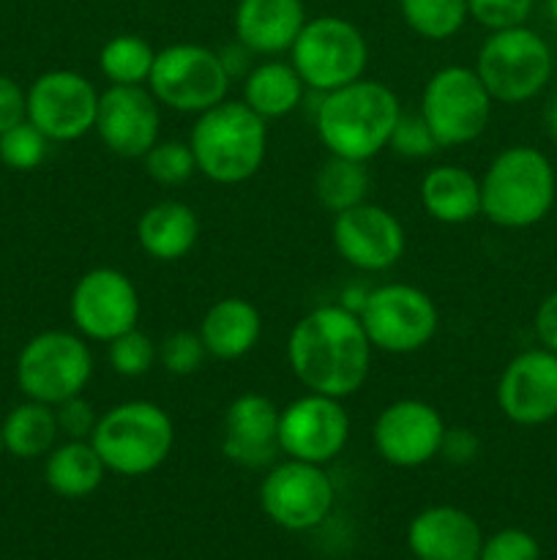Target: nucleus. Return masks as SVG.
Segmentation results:
<instances>
[{"instance_id":"1","label":"nucleus","mask_w":557,"mask_h":560,"mask_svg":"<svg viewBox=\"0 0 557 560\" xmlns=\"http://www.w3.org/2000/svg\"><path fill=\"white\" fill-rule=\"evenodd\" d=\"M371 348L358 312L320 304L306 312L287 337V364L306 392L347 399L366 386Z\"/></svg>"},{"instance_id":"2","label":"nucleus","mask_w":557,"mask_h":560,"mask_svg":"<svg viewBox=\"0 0 557 560\" xmlns=\"http://www.w3.org/2000/svg\"><path fill=\"white\" fill-rule=\"evenodd\" d=\"M402 102L380 80H360L322 93L315 109V129L328 156L369 164L388 148Z\"/></svg>"},{"instance_id":"3","label":"nucleus","mask_w":557,"mask_h":560,"mask_svg":"<svg viewBox=\"0 0 557 560\" xmlns=\"http://www.w3.org/2000/svg\"><path fill=\"white\" fill-rule=\"evenodd\" d=\"M197 173L222 186L244 184L260 173L268 153V120L240 98H224L194 115L189 135Z\"/></svg>"},{"instance_id":"4","label":"nucleus","mask_w":557,"mask_h":560,"mask_svg":"<svg viewBox=\"0 0 557 560\" xmlns=\"http://www.w3.org/2000/svg\"><path fill=\"white\" fill-rule=\"evenodd\" d=\"M557 178L552 162L530 145L497 153L481 175V217L506 230L538 224L555 206Z\"/></svg>"},{"instance_id":"5","label":"nucleus","mask_w":557,"mask_h":560,"mask_svg":"<svg viewBox=\"0 0 557 560\" xmlns=\"http://www.w3.org/2000/svg\"><path fill=\"white\" fill-rule=\"evenodd\" d=\"M91 443L107 474L140 479L167 463L175 446V424L162 405L126 399L98 416Z\"/></svg>"},{"instance_id":"6","label":"nucleus","mask_w":557,"mask_h":560,"mask_svg":"<svg viewBox=\"0 0 557 560\" xmlns=\"http://www.w3.org/2000/svg\"><path fill=\"white\" fill-rule=\"evenodd\" d=\"M289 63L295 66L304 85L322 96L366 77L369 44L355 22L336 14L315 16L306 20L289 47Z\"/></svg>"},{"instance_id":"7","label":"nucleus","mask_w":557,"mask_h":560,"mask_svg":"<svg viewBox=\"0 0 557 560\" xmlns=\"http://www.w3.org/2000/svg\"><path fill=\"white\" fill-rule=\"evenodd\" d=\"M93 366L96 361L85 337L76 331L49 328L22 345L14 375L25 399L55 408L63 399L85 392L93 377Z\"/></svg>"},{"instance_id":"8","label":"nucleus","mask_w":557,"mask_h":560,"mask_svg":"<svg viewBox=\"0 0 557 560\" xmlns=\"http://www.w3.org/2000/svg\"><path fill=\"white\" fill-rule=\"evenodd\" d=\"M229 74L216 49L205 44L178 42L156 49L147 91L162 107L180 115H200L229 98Z\"/></svg>"},{"instance_id":"9","label":"nucleus","mask_w":557,"mask_h":560,"mask_svg":"<svg viewBox=\"0 0 557 560\" xmlns=\"http://www.w3.org/2000/svg\"><path fill=\"white\" fill-rule=\"evenodd\" d=\"M475 74L500 104H522L538 96L552 77V49L530 27L491 31L475 58Z\"/></svg>"},{"instance_id":"10","label":"nucleus","mask_w":557,"mask_h":560,"mask_svg":"<svg viewBox=\"0 0 557 560\" xmlns=\"http://www.w3.org/2000/svg\"><path fill=\"white\" fill-rule=\"evenodd\" d=\"M371 348L391 355L418 353L440 328V312L426 290L407 282H388L369 290L358 310Z\"/></svg>"},{"instance_id":"11","label":"nucleus","mask_w":557,"mask_h":560,"mask_svg":"<svg viewBox=\"0 0 557 560\" xmlns=\"http://www.w3.org/2000/svg\"><path fill=\"white\" fill-rule=\"evenodd\" d=\"M491 107L495 98L475 69L457 63L442 66L426 80L418 113L424 115L440 148H459L484 135Z\"/></svg>"},{"instance_id":"12","label":"nucleus","mask_w":557,"mask_h":560,"mask_svg":"<svg viewBox=\"0 0 557 560\" xmlns=\"http://www.w3.org/2000/svg\"><path fill=\"white\" fill-rule=\"evenodd\" d=\"M71 326L87 342H112L140 326V290L120 268L98 266L76 279L69 299Z\"/></svg>"},{"instance_id":"13","label":"nucleus","mask_w":557,"mask_h":560,"mask_svg":"<svg viewBox=\"0 0 557 560\" xmlns=\"http://www.w3.org/2000/svg\"><path fill=\"white\" fill-rule=\"evenodd\" d=\"M336 490L325 465L284 457L265 470L260 506L273 525L284 530H311L331 514Z\"/></svg>"},{"instance_id":"14","label":"nucleus","mask_w":557,"mask_h":560,"mask_svg":"<svg viewBox=\"0 0 557 560\" xmlns=\"http://www.w3.org/2000/svg\"><path fill=\"white\" fill-rule=\"evenodd\" d=\"M98 96L102 91L80 71H47L27 88V120L49 142H74L96 126Z\"/></svg>"},{"instance_id":"15","label":"nucleus","mask_w":557,"mask_h":560,"mask_svg":"<svg viewBox=\"0 0 557 560\" xmlns=\"http://www.w3.org/2000/svg\"><path fill=\"white\" fill-rule=\"evenodd\" d=\"M349 441V413L342 399L306 392L287 402L278 416L282 457L311 465H328Z\"/></svg>"},{"instance_id":"16","label":"nucleus","mask_w":557,"mask_h":560,"mask_svg":"<svg viewBox=\"0 0 557 560\" xmlns=\"http://www.w3.org/2000/svg\"><path fill=\"white\" fill-rule=\"evenodd\" d=\"M446 419L424 399H396L377 413L371 443L382 463L393 468H420L440 457Z\"/></svg>"},{"instance_id":"17","label":"nucleus","mask_w":557,"mask_h":560,"mask_svg":"<svg viewBox=\"0 0 557 560\" xmlns=\"http://www.w3.org/2000/svg\"><path fill=\"white\" fill-rule=\"evenodd\" d=\"M331 241L347 266L366 273L388 271L407 249V235L396 213L369 200L333 217Z\"/></svg>"},{"instance_id":"18","label":"nucleus","mask_w":557,"mask_h":560,"mask_svg":"<svg viewBox=\"0 0 557 560\" xmlns=\"http://www.w3.org/2000/svg\"><path fill=\"white\" fill-rule=\"evenodd\" d=\"M93 131L120 159H142L162 140V104L147 85H107Z\"/></svg>"},{"instance_id":"19","label":"nucleus","mask_w":557,"mask_h":560,"mask_svg":"<svg viewBox=\"0 0 557 560\" xmlns=\"http://www.w3.org/2000/svg\"><path fill=\"white\" fill-rule=\"evenodd\" d=\"M502 416L519 427L546 424L557 416V353L524 350L508 361L497 383Z\"/></svg>"},{"instance_id":"20","label":"nucleus","mask_w":557,"mask_h":560,"mask_svg":"<svg viewBox=\"0 0 557 560\" xmlns=\"http://www.w3.org/2000/svg\"><path fill=\"white\" fill-rule=\"evenodd\" d=\"M282 408L257 392L238 394L224 410L222 454L246 470H268L278 459Z\"/></svg>"},{"instance_id":"21","label":"nucleus","mask_w":557,"mask_h":560,"mask_svg":"<svg viewBox=\"0 0 557 560\" xmlns=\"http://www.w3.org/2000/svg\"><path fill=\"white\" fill-rule=\"evenodd\" d=\"M407 547L418 560H478L484 534L473 514L442 503L415 514Z\"/></svg>"},{"instance_id":"22","label":"nucleus","mask_w":557,"mask_h":560,"mask_svg":"<svg viewBox=\"0 0 557 560\" xmlns=\"http://www.w3.org/2000/svg\"><path fill=\"white\" fill-rule=\"evenodd\" d=\"M306 20L304 0H238L233 27L235 38L251 52L276 58L289 52Z\"/></svg>"},{"instance_id":"23","label":"nucleus","mask_w":557,"mask_h":560,"mask_svg":"<svg viewBox=\"0 0 557 560\" xmlns=\"http://www.w3.org/2000/svg\"><path fill=\"white\" fill-rule=\"evenodd\" d=\"M200 337L211 359L238 361L260 345L262 315L251 301L227 295L208 306L200 320Z\"/></svg>"},{"instance_id":"24","label":"nucleus","mask_w":557,"mask_h":560,"mask_svg":"<svg viewBox=\"0 0 557 560\" xmlns=\"http://www.w3.org/2000/svg\"><path fill=\"white\" fill-rule=\"evenodd\" d=\"M200 241V219L180 200L153 202L137 219V244L158 262H178Z\"/></svg>"},{"instance_id":"25","label":"nucleus","mask_w":557,"mask_h":560,"mask_svg":"<svg viewBox=\"0 0 557 560\" xmlns=\"http://www.w3.org/2000/svg\"><path fill=\"white\" fill-rule=\"evenodd\" d=\"M418 200L435 222L467 224L481 217V178L462 164H437L420 178Z\"/></svg>"},{"instance_id":"26","label":"nucleus","mask_w":557,"mask_h":560,"mask_svg":"<svg viewBox=\"0 0 557 560\" xmlns=\"http://www.w3.org/2000/svg\"><path fill=\"white\" fill-rule=\"evenodd\" d=\"M306 91L300 74L289 60H262L244 77L240 102L254 109L260 118L278 120L300 107Z\"/></svg>"},{"instance_id":"27","label":"nucleus","mask_w":557,"mask_h":560,"mask_svg":"<svg viewBox=\"0 0 557 560\" xmlns=\"http://www.w3.org/2000/svg\"><path fill=\"white\" fill-rule=\"evenodd\" d=\"M107 468L91 441H63L47 454L44 481L49 490L69 501L93 495L102 487Z\"/></svg>"},{"instance_id":"28","label":"nucleus","mask_w":557,"mask_h":560,"mask_svg":"<svg viewBox=\"0 0 557 560\" xmlns=\"http://www.w3.org/2000/svg\"><path fill=\"white\" fill-rule=\"evenodd\" d=\"M0 432H3V448L16 459L47 457L60 438L55 408L36 399H25L11 408L9 416L0 421Z\"/></svg>"},{"instance_id":"29","label":"nucleus","mask_w":557,"mask_h":560,"mask_svg":"<svg viewBox=\"0 0 557 560\" xmlns=\"http://www.w3.org/2000/svg\"><path fill=\"white\" fill-rule=\"evenodd\" d=\"M369 186L371 178L366 162H353V159L328 156L315 175L317 202L333 217L366 202Z\"/></svg>"},{"instance_id":"30","label":"nucleus","mask_w":557,"mask_h":560,"mask_svg":"<svg viewBox=\"0 0 557 560\" xmlns=\"http://www.w3.org/2000/svg\"><path fill=\"white\" fill-rule=\"evenodd\" d=\"M156 49L137 33L112 36L98 52V69L109 85H147Z\"/></svg>"},{"instance_id":"31","label":"nucleus","mask_w":557,"mask_h":560,"mask_svg":"<svg viewBox=\"0 0 557 560\" xmlns=\"http://www.w3.org/2000/svg\"><path fill=\"white\" fill-rule=\"evenodd\" d=\"M404 25L420 38L446 42L464 27L467 0H399Z\"/></svg>"},{"instance_id":"32","label":"nucleus","mask_w":557,"mask_h":560,"mask_svg":"<svg viewBox=\"0 0 557 560\" xmlns=\"http://www.w3.org/2000/svg\"><path fill=\"white\" fill-rule=\"evenodd\" d=\"M147 178L156 180L164 189L183 186L197 173L194 153H191L189 140H158L151 151L142 156Z\"/></svg>"},{"instance_id":"33","label":"nucleus","mask_w":557,"mask_h":560,"mask_svg":"<svg viewBox=\"0 0 557 560\" xmlns=\"http://www.w3.org/2000/svg\"><path fill=\"white\" fill-rule=\"evenodd\" d=\"M107 361L115 375L142 377L158 364V345L137 326L107 342Z\"/></svg>"},{"instance_id":"34","label":"nucleus","mask_w":557,"mask_h":560,"mask_svg":"<svg viewBox=\"0 0 557 560\" xmlns=\"http://www.w3.org/2000/svg\"><path fill=\"white\" fill-rule=\"evenodd\" d=\"M47 153L49 140L31 120H22V124L11 126L9 131L0 135V162L9 170H16V173L36 170L47 159Z\"/></svg>"},{"instance_id":"35","label":"nucleus","mask_w":557,"mask_h":560,"mask_svg":"<svg viewBox=\"0 0 557 560\" xmlns=\"http://www.w3.org/2000/svg\"><path fill=\"white\" fill-rule=\"evenodd\" d=\"M205 359H211V355H208L200 331H173L158 342V364L169 375H194L202 370Z\"/></svg>"},{"instance_id":"36","label":"nucleus","mask_w":557,"mask_h":560,"mask_svg":"<svg viewBox=\"0 0 557 560\" xmlns=\"http://www.w3.org/2000/svg\"><path fill=\"white\" fill-rule=\"evenodd\" d=\"M388 148H391L396 156L402 159H429L431 153L442 151L440 142L431 135L429 124L424 120L420 113H404L399 115L396 126H393V135L388 140Z\"/></svg>"},{"instance_id":"37","label":"nucleus","mask_w":557,"mask_h":560,"mask_svg":"<svg viewBox=\"0 0 557 560\" xmlns=\"http://www.w3.org/2000/svg\"><path fill=\"white\" fill-rule=\"evenodd\" d=\"M533 0H467V14L486 31H506L528 22Z\"/></svg>"},{"instance_id":"38","label":"nucleus","mask_w":557,"mask_h":560,"mask_svg":"<svg viewBox=\"0 0 557 560\" xmlns=\"http://www.w3.org/2000/svg\"><path fill=\"white\" fill-rule=\"evenodd\" d=\"M478 560H541V547L528 530L502 528L484 539Z\"/></svg>"},{"instance_id":"39","label":"nucleus","mask_w":557,"mask_h":560,"mask_svg":"<svg viewBox=\"0 0 557 560\" xmlns=\"http://www.w3.org/2000/svg\"><path fill=\"white\" fill-rule=\"evenodd\" d=\"M98 416L93 402H87L82 394L76 397L63 399L60 405H55V419H58V430L66 441H91L93 430L98 424Z\"/></svg>"},{"instance_id":"40","label":"nucleus","mask_w":557,"mask_h":560,"mask_svg":"<svg viewBox=\"0 0 557 560\" xmlns=\"http://www.w3.org/2000/svg\"><path fill=\"white\" fill-rule=\"evenodd\" d=\"M22 120H27V91H22L11 77L0 74V135Z\"/></svg>"},{"instance_id":"41","label":"nucleus","mask_w":557,"mask_h":560,"mask_svg":"<svg viewBox=\"0 0 557 560\" xmlns=\"http://www.w3.org/2000/svg\"><path fill=\"white\" fill-rule=\"evenodd\" d=\"M440 454L448 463H470L478 454V438L464 427H453V430H446Z\"/></svg>"},{"instance_id":"42","label":"nucleus","mask_w":557,"mask_h":560,"mask_svg":"<svg viewBox=\"0 0 557 560\" xmlns=\"http://www.w3.org/2000/svg\"><path fill=\"white\" fill-rule=\"evenodd\" d=\"M535 334L546 350L557 353V293L541 301L538 312H535Z\"/></svg>"},{"instance_id":"43","label":"nucleus","mask_w":557,"mask_h":560,"mask_svg":"<svg viewBox=\"0 0 557 560\" xmlns=\"http://www.w3.org/2000/svg\"><path fill=\"white\" fill-rule=\"evenodd\" d=\"M216 52H218V58H222V66H224V71L229 74V80H244V77L254 69V63H251L254 52H251L246 44H240L238 38H235L233 44H227V47L216 49Z\"/></svg>"},{"instance_id":"44","label":"nucleus","mask_w":557,"mask_h":560,"mask_svg":"<svg viewBox=\"0 0 557 560\" xmlns=\"http://www.w3.org/2000/svg\"><path fill=\"white\" fill-rule=\"evenodd\" d=\"M546 126H549L552 137H555V140H557V98H555V102H552L549 113H546Z\"/></svg>"},{"instance_id":"45","label":"nucleus","mask_w":557,"mask_h":560,"mask_svg":"<svg viewBox=\"0 0 557 560\" xmlns=\"http://www.w3.org/2000/svg\"><path fill=\"white\" fill-rule=\"evenodd\" d=\"M546 9H549L552 22H555V27H557V0H546Z\"/></svg>"},{"instance_id":"46","label":"nucleus","mask_w":557,"mask_h":560,"mask_svg":"<svg viewBox=\"0 0 557 560\" xmlns=\"http://www.w3.org/2000/svg\"><path fill=\"white\" fill-rule=\"evenodd\" d=\"M3 452H5V448H3V432H0V457H3Z\"/></svg>"}]
</instances>
